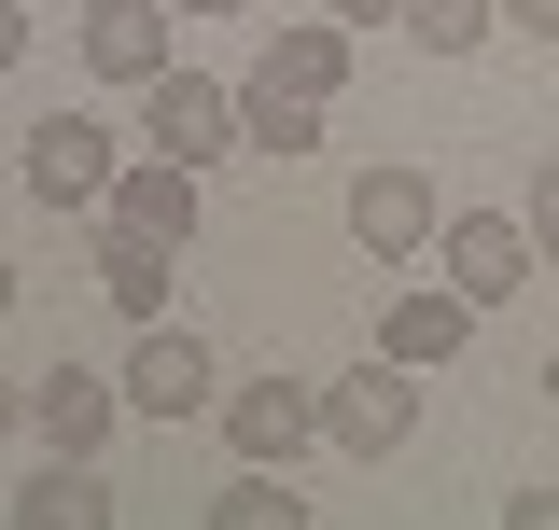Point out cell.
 I'll return each instance as SVG.
<instances>
[{
	"label": "cell",
	"instance_id": "6da1fadb",
	"mask_svg": "<svg viewBox=\"0 0 559 530\" xmlns=\"http://www.w3.org/2000/svg\"><path fill=\"white\" fill-rule=\"evenodd\" d=\"M406 433H419V363H392V349L322 392V447H336V461H392Z\"/></svg>",
	"mask_w": 559,
	"mask_h": 530
},
{
	"label": "cell",
	"instance_id": "7a4b0ae2",
	"mask_svg": "<svg viewBox=\"0 0 559 530\" xmlns=\"http://www.w3.org/2000/svg\"><path fill=\"white\" fill-rule=\"evenodd\" d=\"M140 140L182 154V168L238 154V84H210V70H154V84H140Z\"/></svg>",
	"mask_w": 559,
	"mask_h": 530
},
{
	"label": "cell",
	"instance_id": "3957f363",
	"mask_svg": "<svg viewBox=\"0 0 559 530\" xmlns=\"http://www.w3.org/2000/svg\"><path fill=\"white\" fill-rule=\"evenodd\" d=\"M433 224H448V196H433V168H406V154L349 182V238H364L378 265H419V252H433Z\"/></svg>",
	"mask_w": 559,
	"mask_h": 530
},
{
	"label": "cell",
	"instance_id": "277c9868",
	"mask_svg": "<svg viewBox=\"0 0 559 530\" xmlns=\"http://www.w3.org/2000/svg\"><path fill=\"white\" fill-rule=\"evenodd\" d=\"M14 154H28V196H43V209H112V168H127L112 127H84V112H43Z\"/></svg>",
	"mask_w": 559,
	"mask_h": 530
},
{
	"label": "cell",
	"instance_id": "5b68a950",
	"mask_svg": "<svg viewBox=\"0 0 559 530\" xmlns=\"http://www.w3.org/2000/svg\"><path fill=\"white\" fill-rule=\"evenodd\" d=\"M433 265H448L476 308H503V293L546 265V238H532V224H503V209H448V224H433Z\"/></svg>",
	"mask_w": 559,
	"mask_h": 530
},
{
	"label": "cell",
	"instance_id": "8992f818",
	"mask_svg": "<svg viewBox=\"0 0 559 530\" xmlns=\"http://www.w3.org/2000/svg\"><path fill=\"white\" fill-rule=\"evenodd\" d=\"M210 349L182 322H140V349H127V419H154V433H168V419H210Z\"/></svg>",
	"mask_w": 559,
	"mask_h": 530
},
{
	"label": "cell",
	"instance_id": "52a82bcc",
	"mask_svg": "<svg viewBox=\"0 0 559 530\" xmlns=\"http://www.w3.org/2000/svg\"><path fill=\"white\" fill-rule=\"evenodd\" d=\"M210 419H224V447H238V461H280V474H294V447L322 433V392H308V377H238Z\"/></svg>",
	"mask_w": 559,
	"mask_h": 530
},
{
	"label": "cell",
	"instance_id": "ba28073f",
	"mask_svg": "<svg viewBox=\"0 0 559 530\" xmlns=\"http://www.w3.org/2000/svg\"><path fill=\"white\" fill-rule=\"evenodd\" d=\"M112 419H127V377H84V363L28 377V433H43L57 461H98V447H112Z\"/></svg>",
	"mask_w": 559,
	"mask_h": 530
},
{
	"label": "cell",
	"instance_id": "9c48e42d",
	"mask_svg": "<svg viewBox=\"0 0 559 530\" xmlns=\"http://www.w3.org/2000/svg\"><path fill=\"white\" fill-rule=\"evenodd\" d=\"M84 70H98V84L182 70V57H168V0H84Z\"/></svg>",
	"mask_w": 559,
	"mask_h": 530
},
{
	"label": "cell",
	"instance_id": "30bf717a",
	"mask_svg": "<svg viewBox=\"0 0 559 530\" xmlns=\"http://www.w3.org/2000/svg\"><path fill=\"white\" fill-rule=\"evenodd\" d=\"M112 224H140V238L182 252V238H197V168H182V154H127V168H112Z\"/></svg>",
	"mask_w": 559,
	"mask_h": 530
},
{
	"label": "cell",
	"instance_id": "8fae6325",
	"mask_svg": "<svg viewBox=\"0 0 559 530\" xmlns=\"http://www.w3.org/2000/svg\"><path fill=\"white\" fill-rule=\"evenodd\" d=\"M462 335H476V293H462V279H419V293H392L378 349H392V363H462Z\"/></svg>",
	"mask_w": 559,
	"mask_h": 530
},
{
	"label": "cell",
	"instance_id": "7c38bea8",
	"mask_svg": "<svg viewBox=\"0 0 559 530\" xmlns=\"http://www.w3.org/2000/svg\"><path fill=\"white\" fill-rule=\"evenodd\" d=\"M238 154H266V168H294V154H322V98H294V84H238Z\"/></svg>",
	"mask_w": 559,
	"mask_h": 530
},
{
	"label": "cell",
	"instance_id": "4fadbf2b",
	"mask_svg": "<svg viewBox=\"0 0 559 530\" xmlns=\"http://www.w3.org/2000/svg\"><path fill=\"white\" fill-rule=\"evenodd\" d=\"M98 293H112L127 322H168V238H140V224L98 209Z\"/></svg>",
	"mask_w": 559,
	"mask_h": 530
},
{
	"label": "cell",
	"instance_id": "5bb4252c",
	"mask_svg": "<svg viewBox=\"0 0 559 530\" xmlns=\"http://www.w3.org/2000/svg\"><path fill=\"white\" fill-rule=\"evenodd\" d=\"M252 70H266V84H294V98H336V84H349V14H308V28H280Z\"/></svg>",
	"mask_w": 559,
	"mask_h": 530
},
{
	"label": "cell",
	"instance_id": "9a60e30c",
	"mask_svg": "<svg viewBox=\"0 0 559 530\" xmlns=\"http://www.w3.org/2000/svg\"><path fill=\"white\" fill-rule=\"evenodd\" d=\"M14 530H112V489H98V461H43L28 489H14Z\"/></svg>",
	"mask_w": 559,
	"mask_h": 530
},
{
	"label": "cell",
	"instance_id": "2e32d148",
	"mask_svg": "<svg viewBox=\"0 0 559 530\" xmlns=\"http://www.w3.org/2000/svg\"><path fill=\"white\" fill-rule=\"evenodd\" d=\"M392 28H406L419 57H476L489 28H503V0H392Z\"/></svg>",
	"mask_w": 559,
	"mask_h": 530
},
{
	"label": "cell",
	"instance_id": "e0dca14e",
	"mask_svg": "<svg viewBox=\"0 0 559 530\" xmlns=\"http://www.w3.org/2000/svg\"><path fill=\"white\" fill-rule=\"evenodd\" d=\"M210 517L224 530H308V489H280V461H252L238 489H210Z\"/></svg>",
	"mask_w": 559,
	"mask_h": 530
},
{
	"label": "cell",
	"instance_id": "ac0fdd59",
	"mask_svg": "<svg viewBox=\"0 0 559 530\" xmlns=\"http://www.w3.org/2000/svg\"><path fill=\"white\" fill-rule=\"evenodd\" d=\"M532 238H546V265H559V154L532 168Z\"/></svg>",
	"mask_w": 559,
	"mask_h": 530
},
{
	"label": "cell",
	"instance_id": "d6986e66",
	"mask_svg": "<svg viewBox=\"0 0 559 530\" xmlns=\"http://www.w3.org/2000/svg\"><path fill=\"white\" fill-rule=\"evenodd\" d=\"M503 517H518V530H559V474H546V489H503Z\"/></svg>",
	"mask_w": 559,
	"mask_h": 530
},
{
	"label": "cell",
	"instance_id": "ffe728a7",
	"mask_svg": "<svg viewBox=\"0 0 559 530\" xmlns=\"http://www.w3.org/2000/svg\"><path fill=\"white\" fill-rule=\"evenodd\" d=\"M503 28H532V43H559V0H503Z\"/></svg>",
	"mask_w": 559,
	"mask_h": 530
},
{
	"label": "cell",
	"instance_id": "44dd1931",
	"mask_svg": "<svg viewBox=\"0 0 559 530\" xmlns=\"http://www.w3.org/2000/svg\"><path fill=\"white\" fill-rule=\"evenodd\" d=\"M322 14H349V28H392V0H322Z\"/></svg>",
	"mask_w": 559,
	"mask_h": 530
},
{
	"label": "cell",
	"instance_id": "7402d4cb",
	"mask_svg": "<svg viewBox=\"0 0 559 530\" xmlns=\"http://www.w3.org/2000/svg\"><path fill=\"white\" fill-rule=\"evenodd\" d=\"M14 57H28V14H14V0H0V70H14Z\"/></svg>",
	"mask_w": 559,
	"mask_h": 530
},
{
	"label": "cell",
	"instance_id": "603a6c76",
	"mask_svg": "<svg viewBox=\"0 0 559 530\" xmlns=\"http://www.w3.org/2000/svg\"><path fill=\"white\" fill-rule=\"evenodd\" d=\"M168 14H252V0H168Z\"/></svg>",
	"mask_w": 559,
	"mask_h": 530
},
{
	"label": "cell",
	"instance_id": "cb8c5ba5",
	"mask_svg": "<svg viewBox=\"0 0 559 530\" xmlns=\"http://www.w3.org/2000/svg\"><path fill=\"white\" fill-rule=\"evenodd\" d=\"M14 419H28V392H14V377H0V433H14Z\"/></svg>",
	"mask_w": 559,
	"mask_h": 530
},
{
	"label": "cell",
	"instance_id": "d4e9b609",
	"mask_svg": "<svg viewBox=\"0 0 559 530\" xmlns=\"http://www.w3.org/2000/svg\"><path fill=\"white\" fill-rule=\"evenodd\" d=\"M546 405H559V349H546Z\"/></svg>",
	"mask_w": 559,
	"mask_h": 530
},
{
	"label": "cell",
	"instance_id": "484cf974",
	"mask_svg": "<svg viewBox=\"0 0 559 530\" xmlns=\"http://www.w3.org/2000/svg\"><path fill=\"white\" fill-rule=\"evenodd\" d=\"M0 308H14V265H0Z\"/></svg>",
	"mask_w": 559,
	"mask_h": 530
}]
</instances>
